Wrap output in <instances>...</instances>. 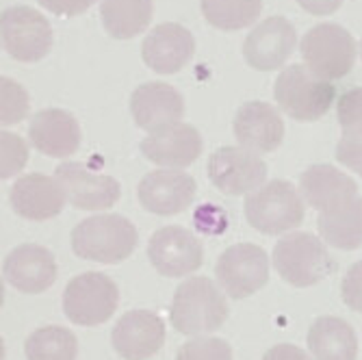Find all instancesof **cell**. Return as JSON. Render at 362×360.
<instances>
[{
	"label": "cell",
	"mask_w": 362,
	"mask_h": 360,
	"mask_svg": "<svg viewBox=\"0 0 362 360\" xmlns=\"http://www.w3.org/2000/svg\"><path fill=\"white\" fill-rule=\"evenodd\" d=\"M345 0H298V5L310 13V16H319V18H325V16H332L337 13L341 7H343Z\"/></svg>",
	"instance_id": "obj_37"
},
{
	"label": "cell",
	"mask_w": 362,
	"mask_h": 360,
	"mask_svg": "<svg viewBox=\"0 0 362 360\" xmlns=\"http://www.w3.org/2000/svg\"><path fill=\"white\" fill-rule=\"evenodd\" d=\"M195 54L191 30L176 22L154 26L141 44V59L156 74H176Z\"/></svg>",
	"instance_id": "obj_18"
},
{
	"label": "cell",
	"mask_w": 362,
	"mask_h": 360,
	"mask_svg": "<svg viewBox=\"0 0 362 360\" xmlns=\"http://www.w3.org/2000/svg\"><path fill=\"white\" fill-rule=\"evenodd\" d=\"M272 267L286 284L308 289L330 278L337 272V260L321 237L313 233H286L274 245Z\"/></svg>",
	"instance_id": "obj_3"
},
{
	"label": "cell",
	"mask_w": 362,
	"mask_h": 360,
	"mask_svg": "<svg viewBox=\"0 0 362 360\" xmlns=\"http://www.w3.org/2000/svg\"><path fill=\"white\" fill-rule=\"evenodd\" d=\"M148 260L163 278H191L204 263V248L182 226H165L148 241Z\"/></svg>",
	"instance_id": "obj_10"
},
{
	"label": "cell",
	"mask_w": 362,
	"mask_h": 360,
	"mask_svg": "<svg viewBox=\"0 0 362 360\" xmlns=\"http://www.w3.org/2000/svg\"><path fill=\"white\" fill-rule=\"evenodd\" d=\"M260 360H313V356L293 343H278L262 354Z\"/></svg>",
	"instance_id": "obj_36"
},
{
	"label": "cell",
	"mask_w": 362,
	"mask_h": 360,
	"mask_svg": "<svg viewBox=\"0 0 362 360\" xmlns=\"http://www.w3.org/2000/svg\"><path fill=\"white\" fill-rule=\"evenodd\" d=\"M267 163L243 146L217 148L206 166L209 180L226 195H250L267 180Z\"/></svg>",
	"instance_id": "obj_11"
},
{
	"label": "cell",
	"mask_w": 362,
	"mask_h": 360,
	"mask_svg": "<svg viewBox=\"0 0 362 360\" xmlns=\"http://www.w3.org/2000/svg\"><path fill=\"white\" fill-rule=\"evenodd\" d=\"M358 54H360V59H362V40H360V46H358Z\"/></svg>",
	"instance_id": "obj_38"
},
{
	"label": "cell",
	"mask_w": 362,
	"mask_h": 360,
	"mask_svg": "<svg viewBox=\"0 0 362 360\" xmlns=\"http://www.w3.org/2000/svg\"><path fill=\"white\" fill-rule=\"evenodd\" d=\"M341 298L349 310L362 315V260H356L345 272L341 282Z\"/></svg>",
	"instance_id": "obj_34"
},
{
	"label": "cell",
	"mask_w": 362,
	"mask_h": 360,
	"mask_svg": "<svg viewBox=\"0 0 362 360\" xmlns=\"http://www.w3.org/2000/svg\"><path fill=\"white\" fill-rule=\"evenodd\" d=\"M57 274L59 267L54 254L37 243H22L13 248L3 263V276L7 284L24 296L46 293L54 284Z\"/></svg>",
	"instance_id": "obj_16"
},
{
	"label": "cell",
	"mask_w": 362,
	"mask_h": 360,
	"mask_svg": "<svg viewBox=\"0 0 362 360\" xmlns=\"http://www.w3.org/2000/svg\"><path fill=\"white\" fill-rule=\"evenodd\" d=\"M65 202L68 198L61 182L37 172L18 178L9 189L11 209L28 221H46L61 215Z\"/></svg>",
	"instance_id": "obj_21"
},
{
	"label": "cell",
	"mask_w": 362,
	"mask_h": 360,
	"mask_svg": "<svg viewBox=\"0 0 362 360\" xmlns=\"http://www.w3.org/2000/svg\"><path fill=\"white\" fill-rule=\"evenodd\" d=\"M111 345L122 360H148L165 345V321L154 310H128L113 325Z\"/></svg>",
	"instance_id": "obj_14"
},
{
	"label": "cell",
	"mask_w": 362,
	"mask_h": 360,
	"mask_svg": "<svg viewBox=\"0 0 362 360\" xmlns=\"http://www.w3.org/2000/svg\"><path fill=\"white\" fill-rule=\"evenodd\" d=\"M139 243L135 223L124 215H91L74 226L70 235L72 252L91 263L119 265L133 256Z\"/></svg>",
	"instance_id": "obj_2"
},
{
	"label": "cell",
	"mask_w": 362,
	"mask_h": 360,
	"mask_svg": "<svg viewBox=\"0 0 362 360\" xmlns=\"http://www.w3.org/2000/svg\"><path fill=\"white\" fill-rule=\"evenodd\" d=\"M30 111V98L26 93V89L3 76V81H0V122H3V126H13L22 120H26Z\"/></svg>",
	"instance_id": "obj_29"
},
{
	"label": "cell",
	"mask_w": 362,
	"mask_h": 360,
	"mask_svg": "<svg viewBox=\"0 0 362 360\" xmlns=\"http://www.w3.org/2000/svg\"><path fill=\"white\" fill-rule=\"evenodd\" d=\"M63 315L83 328L107 323L119 304V289L113 278L103 272L74 276L63 291Z\"/></svg>",
	"instance_id": "obj_6"
},
{
	"label": "cell",
	"mask_w": 362,
	"mask_h": 360,
	"mask_svg": "<svg viewBox=\"0 0 362 360\" xmlns=\"http://www.w3.org/2000/svg\"><path fill=\"white\" fill-rule=\"evenodd\" d=\"M26 360H76L78 339L65 325H42L24 343Z\"/></svg>",
	"instance_id": "obj_27"
},
{
	"label": "cell",
	"mask_w": 362,
	"mask_h": 360,
	"mask_svg": "<svg viewBox=\"0 0 362 360\" xmlns=\"http://www.w3.org/2000/svg\"><path fill=\"white\" fill-rule=\"evenodd\" d=\"M228 296L206 276H191L174 291L170 304L172 328L185 337H206L223 328L230 315Z\"/></svg>",
	"instance_id": "obj_1"
},
{
	"label": "cell",
	"mask_w": 362,
	"mask_h": 360,
	"mask_svg": "<svg viewBox=\"0 0 362 360\" xmlns=\"http://www.w3.org/2000/svg\"><path fill=\"white\" fill-rule=\"evenodd\" d=\"M337 117L343 133H362V87H349L339 95Z\"/></svg>",
	"instance_id": "obj_32"
},
{
	"label": "cell",
	"mask_w": 362,
	"mask_h": 360,
	"mask_svg": "<svg viewBox=\"0 0 362 360\" xmlns=\"http://www.w3.org/2000/svg\"><path fill=\"white\" fill-rule=\"evenodd\" d=\"M174 360H233V347L219 337H191L178 347Z\"/></svg>",
	"instance_id": "obj_30"
},
{
	"label": "cell",
	"mask_w": 362,
	"mask_h": 360,
	"mask_svg": "<svg viewBox=\"0 0 362 360\" xmlns=\"http://www.w3.org/2000/svg\"><path fill=\"white\" fill-rule=\"evenodd\" d=\"M319 237L341 252L362 245V195H354L319 213Z\"/></svg>",
	"instance_id": "obj_25"
},
{
	"label": "cell",
	"mask_w": 362,
	"mask_h": 360,
	"mask_svg": "<svg viewBox=\"0 0 362 360\" xmlns=\"http://www.w3.org/2000/svg\"><path fill=\"white\" fill-rule=\"evenodd\" d=\"M100 20L113 40H133L152 22V0H100Z\"/></svg>",
	"instance_id": "obj_26"
},
{
	"label": "cell",
	"mask_w": 362,
	"mask_h": 360,
	"mask_svg": "<svg viewBox=\"0 0 362 360\" xmlns=\"http://www.w3.org/2000/svg\"><path fill=\"white\" fill-rule=\"evenodd\" d=\"M300 193L308 207L321 213L358 195V182L351 180V176H347L345 172L337 170L334 166L317 163V166L304 170L300 178Z\"/></svg>",
	"instance_id": "obj_23"
},
{
	"label": "cell",
	"mask_w": 362,
	"mask_h": 360,
	"mask_svg": "<svg viewBox=\"0 0 362 360\" xmlns=\"http://www.w3.org/2000/svg\"><path fill=\"white\" fill-rule=\"evenodd\" d=\"M332 81L317 76L308 65H288L274 83L278 107L295 122H317L332 109L337 100Z\"/></svg>",
	"instance_id": "obj_5"
},
{
	"label": "cell",
	"mask_w": 362,
	"mask_h": 360,
	"mask_svg": "<svg viewBox=\"0 0 362 360\" xmlns=\"http://www.w3.org/2000/svg\"><path fill=\"white\" fill-rule=\"evenodd\" d=\"M130 115L139 128L154 133V130L182 122L185 98L168 83H144L130 93Z\"/></svg>",
	"instance_id": "obj_19"
},
{
	"label": "cell",
	"mask_w": 362,
	"mask_h": 360,
	"mask_svg": "<svg viewBox=\"0 0 362 360\" xmlns=\"http://www.w3.org/2000/svg\"><path fill=\"white\" fill-rule=\"evenodd\" d=\"M272 260L256 243L226 248L215 265V282L230 300H245L269 284Z\"/></svg>",
	"instance_id": "obj_8"
},
{
	"label": "cell",
	"mask_w": 362,
	"mask_h": 360,
	"mask_svg": "<svg viewBox=\"0 0 362 360\" xmlns=\"http://www.w3.org/2000/svg\"><path fill=\"white\" fill-rule=\"evenodd\" d=\"M337 161L362 178V133H343L337 146Z\"/></svg>",
	"instance_id": "obj_33"
},
{
	"label": "cell",
	"mask_w": 362,
	"mask_h": 360,
	"mask_svg": "<svg viewBox=\"0 0 362 360\" xmlns=\"http://www.w3.org/2000/svg\"><path fill=\"white\" fill-rule=\"evenodd\" d=\"M0 163H3V168H0V178L3 180H9L13 178L16 174H20L26 163H28V144L16 135V133H9V130H3V135H0Z\"/></svg>",
	"instance_id": "obj_31"
},
{
	"label": "cell",
	"mask_w": 362,
	"mask_h": 360,
	"mask_svg": "<svg viewBox=\"0 0 362 360\" xmlns=\"http://www.w3.org/2000/svg\"><path fill=\"white\" fill-rule=\"evenodd\" d=\"M40 7L59 16V18H76L83 16L95 0H37Z\"/></svg>",
	"instance_id": "obj_35"
},
{
	"label": "cell",
	"mask_w": 362,
	"mask_h": 360,
	"mask_svg": "<svg viewBox=\"0 0 362 360\" xmlns=\"http://www.w3.org/2000/svg\"><path fill=\"white\" fill-rule=\"evenodd\" d=\"M81 139L76 117L63 109H42L28 122V141L44 156L68 158L81 148Z\"/></svg>",
	"instance_id": "obj_20"
},
{
	"label": "cell",
	"mask_w": 362,
	"mask_h": 360,
	"mask_svg": "<svg viewBox=\"0 0 362 360\" xmlns=\"http://www.w3.org/2000/svg\"><path fill=\"white\" fill-rule=\"evenodd\" d=\"M295 48H298L295 26L282 16H272L247 33L243 42V59L256 72H274L282 68Z\"/></svg>",
	"instance_id": "obj_12"
},
{
	"label": "cell",
	"mask_w": 362,
	"mask_h": 360,
	"mask_svg": "<svg viewBox=\"0 0 362 360\" xmlns=\"http://www.w3.org/2000/svg\"><path fill=\"white\" fill-rule=\"evenodd\" d=\"M54 178L61 182L68 202L81 211H107L117 204L122 195V187L113 176L93 172L76 161L61 163Z\"/></svg>",
	"instance_id": "obj_13"
},
{
	"label": "cell",
	"mask_w": 362,
	"mask_h": 360,
	"mask_svg": "<svg viewBox=\"0 0 362 360\" xmlns=\"http://www.w3.org/2000/svg\"><path fill=\"white\" fill-rule=\"evenodd\" d=\"M204 20L219 30H241L254 24L262 11V0H200Z\"/></svg>",
	"instance_id": "obj_28"
},
{
	"label": "cell",
	"mask_w": 362,
	"mask_h": 360,
	"mask_svg": "<svg viewBox=\"0 0 362 360\" xmlns=\"http://www.w3.org/2000/svg\"><path fill=\"white\" fill-rule=\"evenodd\" d=\"M3 46L16 61L37 63L52 50L54 33L46 16L26 5L7 7L0 16Z\"/></svg>",
	"instance_id": "obj_9"
},
{
	"label": "cell",
	"mask_w": 362,
	"mask_h": 360,
	"mask_svg": "<svg viewBox=\"0 0 362 360\" xmlns=\"http://www.w3.org/2000/svg\"><path fill=\"white\" fill-rule=\"evenodd\" d=\"M197 193V182L193 176L180 170L160 168L146 174L137 187L139 204L160 217H172L187 211Z\"/></svg>",
	"instance_id": "obj_15"
},
{
	"label": "cell",
	"mask_w": 362,
	"mask_h": 360,
	"mask_svg": "<svg viewBox=\"0 0 362 360\" xmlns=\"http://www.w3.org/2000/svg\"><path fill=\"white\" fill-rule=\"evenodd\" d=\"M243 213L256 233L278 237L304 223L306 204L302 193L288 180H272L247 195Z\"/></svg>",
	"instance_id": "obj_4"
},
{
	"label": "cell",
	"mask_w": 362,
	"mask_h": 360,
	"mask_svg": "<svg viewBox=\"0 0 362 360\" xmlns=\"http://www.w3.org/2000/svg\"><path fill=\"white\" fill-rule=\"evenodd\" d=\"M306 345L313 360H356L358 337L343 317H317L306 332Z\"/></svg>",
	"instance_id": "obj_24"
},
{
	"label": "cell",
	"mask_w": 362,
	"mask_h": 360,
	"mask_svg": "<svg viewBox=\"0 0 362 360\" xmlns=\"http://www.w3.org/2000/svg\"><path fill=\"white\" fill-rule=\"evenodd\" d=\"M141 154L158 168L182 170L189 168L204 150V139L200 130L187 122L172 124L168 128L148 133L139 144Z\"/></svg>",
	"instance_id": "obj_17"
},
{
	"label": "cell",
	"mask_w": 362,
	"mask_h": 360,
	"mask_svg": "<svg viewBox=\"0 0 362 360\" xmlns=\"http://www.w3.org/2000/svg\"><path fill=\"white\" fill-rule=\"evenodd\" d=\"M304 65L327 81H341L345 79L356 65V40L351 33L332 22H323L313 26L300 44Z\"/></svg>",
	"instance_id": "obj_7"
},
{
	"label": "cell",
	"mask_w": 362,
	"mask_h": 360,
	"mask_svg": "<svg viewBox=\"0 0 362 360\" xmlns=\"http://www.w3.org/2000/svg\"><path fill=\"white\" fill-rule=\"evenodd\" d=\"M233 128L239 146L256 154L274 152L284 139V122L280 111L262 100L241 105L235 113Z\"/></svg>",
	"instance_id": "obj_22"
}]
</instances>
